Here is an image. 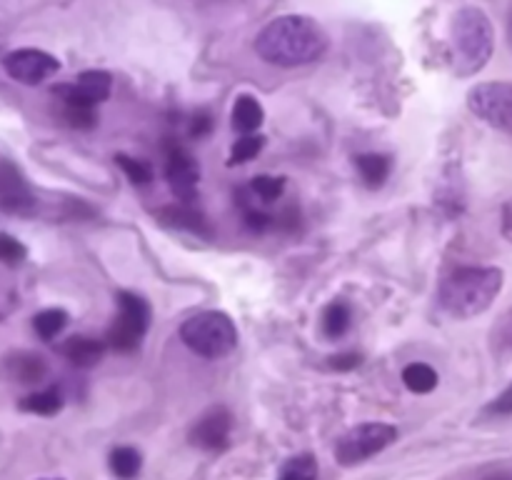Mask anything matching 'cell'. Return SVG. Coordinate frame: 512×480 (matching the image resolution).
Masks as SVG:
<instances>
[{"label":"cell","mask_w":512,"mask_h":480,"mask_svg":"<svg viewBox=\"0 0 512 480\" xmlns=\"http://www.w3.org/2000/svg\"><path fill=\"white\" fill-rule=\"evenodd\" d=\"M328 50V35L308 15H280L255 38V53L278 68H300L320 60Z\"/></svg>","instance_id":"obj_1"},{"label":"cell","mask_w":512,"mask_h":480,"mask_svg":"<svg viewBox=\"0 0 512 480\" xmlns=\"http://www.w3.org/2000/svg\"><path fill=\"white\" fill-rule=\"evenodd\" d=\"M503 283L500 268H458L440 285V305L458 320L475 318L495 303Z\"/></svg>","instance_id":"obj_2"},{"label":"cell","mask_w":512,"mask_h":480,"mask_svg":"<svg viewBox=\"0 0 512 480\" xmlns=\"http://www.w3.org/2000/svg\"><path fill=\"white\" fill-rule=\"evenodd\" d=\"M450 40H453L455 73L460 78L480 73L493 58L495 30L488 13L478 5H465L453 15Z\"/></svg>","instance_id":"obj_3"},{"label":"cell","mask_w":512,"mask_h":480,"mask_svg":"<svg viewBox=\"0 0 512 480\" xmlns=\"http://www.w3.org/2000/svg\"><path fill=\"white\" fill-rule=\"evenodd\" d=\"M180 340L200 358L218 360L235 350L238 328L230 320V315L220 313V310H205V313L193 315L180 325Z\"/></svg>","instance_id":"obj_4"},{"label":"cell","mask_w":512,"mask_h":480,"mask_svg":"<svg viewBox=\"0 0 512 480\" xmlns=\"http://www.w3.org/2000/svg\"><path fill=\"white\" fill-rule=\"evenodd\" d=\"M398 440V428L388 423H363L343 435L335 445V458L340 465L365 463L373 455L383 453L388 445Z\"/></svg>","instance_id":"obj_5"},{"label":"cell","mask_w":512,"mask_h":480,"mask_svg":"<svg viewBox=\"0 0 512 480\" xmlns=\"http://www.w3.org/2000/svg\"><path fill=\"white\" fill-rule=\"evenodd\" d=\"M468 108L485 125L512 135V83L508 80L475 85L468 93Z\"/></svg>","instance_id":"obj_6"},{"label":"cell","mask_w":512,"mask_h":480,"mask_svg":"<svg viewBox=\"0 0 512 480\" xmlns=\"http://www.w3.org/2000/svg\"><path fill=\"white\" fill-rule=\"evenodd\" d=\"M118 308V318L108 330V343L120 353H130L148 333L150 308L140 295L128 293V290L118 293Z\"/></svg>","instance_id":"obj_7"},{"label":"cell","mask_w":512,"mask_h":480,"mask_svg":"<svg viewBox=\"0 0 512 480\" xmlns=\"http://www.w3.org/2000/svg\"><path fill=\"white\" fill-rule=\"evenodd\" d=\"M3 65H5V73H8L10 78L25 85L43 83V80L53 78V75L60 70L58 58L38 48L13 50V53L5 55Z\"/></svg>","instance_id":"obj_8"},{"label":"cell","mask_w":512,"mask_h":480,"mask_svg":"<svg viewBox=\"0 0 512 480\" xmlns=\"http://www.w3.org/2000/svg\"><path fill=\"white\" fill-rule=\"evenodd\" d=\"M35 205L38 203H35L33 190L18 165H13L10 160H0V210L28 218L35 213Z\"/></svg>","instance_id":"obj_9"},{"label":"cell","mask_w":512,"mask_h":480,"mask_svg":"<svg viewBox=\"0 0 512 480\" xmlns=\"http://www.w3.org/2000/svg\"><path fill=\"white\" fill-rule=\"evenodd\" d=\"M165 178H168L170 190H173L185 205H190L195 198H198L200 165L185 148L170 150L168 165H165Z\"/></svg>","instance_id":"obj_10"},{"label":"cell","mask_w":512,"mask_h":480,"mask_svg":"<svg viewBox=\"0 0 512 480\" xmlns=\"http://www.w3.org/2000/svg\"><path fill=\"white\" fill-rule=\"evenodd\" d=\"M230 430H233V415L228 408L218 405L195 420L190 430V443L203 450H223L230 440Z\"/></svg>","instance_id":"obj_11"},{"label":"cell","mask_w":512,"mask_h":480,"mask_svg":"<svg viewBox=\"0 0 512 480\" xmlns=\"http://www.w3.org/2000/svg\"><path fill=\"white\" fill-rule=\"evenodd\" d=\"M110 90H113L110 73H105V70H85V73L78 75L73 85H60L55 95L65 100H78V103L93 105L95 108V105L110 98Z\"/></svg>","instance_id":"obj_12"},{"label":"cell","mask_w":512,"mask_h":480,"mask_svg":"<svg viewBox=\"0 0 512 480\" xmlns=\"http://www.w3.org/2000/svg\"><path fill=\"white\" fill-rule=\"evenodd\" d=\"M3 373L5 378L20 385H35L48 375V365L38 353L30 350H15V353L3 358Z\"/></svg>","instance_id":"obj_13"},{"label":"cell","mask_w":512,"mask_h":480,"mask_svg":"<svg viewBox=\"0 0 512 480\" xmlns=\"http://www.w3.org/2000/svg\"><path fill=\"white\" fill-rule=\"evenodd\" d=\"M60 353L70 360L78 368H93L103 360L105 355V343L103 340L88 338V335H70L63 345H60Z\"/></svg>","instance_id":"obj_14"},{"label":"cell","mask_w":512,"mask_h":480,"mask_svg":"<svg viewBox=\"0 0 512 480\" xmlns=\"http://www.w3.org/2000/svg\"><path fill=\"white\" fill-rule=\"evenodd\" d=\"M265 110L253 95H240L233 105V128L240 133H255L263 125Z\"/></svg>","instance_id":"obj_15"},{"label":"cell","mask_w":512,"mask_h":480,"mask_svg":"<svg viewBox=\"0 0 512 480\" xmlns=\"http://www.w3.org/2000/svg\"><path fill=\"white\" fill-rule=\"evenodd\" d=\"M355 165L360 170V178L365 180L368 188H380L390 175V158L380 153H363L355 158Z\"/></svg>","instance_id":"obj_16"},{"label":"cell","mask_w":512,"mask_h":480,"mask_svg":"<svg viewBox=\"0 0 512 480\" xmlns=\"http://www.w3.org/2000/svg\"><path fill=\"white\" fill-rule=\"evenodd\" d=\"M158 215L163 218V223L175 225V228H185L190 230V233L198 235H210V228L208 223H205L203 215L195 213V210L185 203L178 205V208H163Z\"/></svg>","instance_id":"obj_17"},{"label":"cell","mask_w":512,"mask_h":480,"mask_svg":"<svg viewBox=\"0 0 512 480\" xmlns=\"http://www.w3.org/2000/svg\"><path fill=\"white\" fill-rule=\"evenodd\" d=\"M403 383L410 393H433V390L438 388V373H435L428 363H410L408 368L403 370Z\"/></svg>","instance_id":"obj_18"},{"label":"cell","mask_w":512,"mask_h":480,"mask_svg":"<svg viewBox=\"0 0 512 480\" xmlns=\"http://www.w3.org/2000/svg\"><path fill=\"white\" fill-rule=\"evenodd\" d=\"M60 408H63V395L55 388L38 390V393H30L20 400V410H25V413L55 415L60 413Z\"/></svg>","instance_id":"obj_19"},{"label":"cell","mask_w":512,"mask_h":480,"mask_svg":"<svg viewBox=\"0 0 512 480\" xmlns=\"http://www.w3.org/2000/svg\"><path fill=\"white\" fill-rule=\"evenodd\" d=\"M140 468H143V458H140V453L135 448L123 445V448H115L110 453V470L120 480H133L140 473Z\"/></svg>","instance_id":"obj_20"},{"label":"cell","mask_w":512,"mask_h":480,"mask_svg":"<svg viewBox=\"0 0 512 480\" xmlns=\"http://www.w3.org/2000/svg\"><path fill=\"white\" fill-rule=\"evenodd\" d=\"M350 308L348 303H343V300H335V303H330L328 308H325L323 313V330L328 338H343L345 333H348L350 328Z\"/></svg>","instance_id":"obj_21"},{"label":"cell","mask_w":512,"mask_h":480,"mask_svg":"<svg viewBox=\"0 0 512 480\" xmlns=\"http://www.w3.org/2000/svg\"><path fill=\"white\" fill-rule=\"evenodd\" d=\"M65 325H68V313H65L63 308L40 310V313L33 318L35 333H38L43 340H53L55 335H60V330H63Z\"/></svg>","instance_id":"obj_22"},{"label":"cell","mask_w":512,"mask_h":480,"mask_svg":"<svg viewBox=\"0 0 512 480\" xmlns=\"http://www.w3.org/2000/svg\"><path fill=\"white\" fill-rule=\"evenodd\" d=\"M278 480H318V460L310 453L295 455L283 465Z\"/></svg>","instance_id":"obj_23"},{"label":"cell","mask_w":512,"mask_h":480,"mask_svg":"<svg viewBox=\"0 0 512 480\" xmlns=\"http://www.w3.org/2000/svg\"><path fill=\"white\" fill-rule=\"evenodd\" d=\"M285 190V178L283 175H255L253 183H250V193L255 198H260L263 203H273L283 195Z\"/></svg>","instance_id":"obj_24"},{"label":"cell","mask_w":512,"mask_h":480,"mask_svg":"<svg viewBox=\"0 0 512 480\" xmlns=\"http://www.w3.org/2000/svg\"><path fill=\"white\" fill-rule=\"evenodd\" d=\"M60 103H63L65 120H68L73 128L88 130V128H93L95 123H98L93 105H85V103H78V100H65V98H60Z\"/></svg>","instance_id":"obj_25"},{"label":"cell","mask_w":512,"mask_h":480,"mask_svg":"<svg viewBox=\"0 0 512 480\" xmlns=\"http://www.w3.org/2000/svg\"><path fill=\"white\" fill-rule=\"evenodd\" d=\"M263 145H265L263 135H253V133L243 135V138H240V140H235L233 150H230V160H228V163L230 165L248 163V160H253L255 155H258L260 150H263Z\"/></svg>","instance_id":"obj_26"},{"label":"cell","mask_w":512,"mask_h":480,"mask_svg":"<svg viewBox=\"0 0 512 480\" xmlns=\"http://www.w3.org/2000/svg\"><path fill=\"white\" fill-rule=\"evenodd\" d=\"M115 163L123 168V173L128 175L130 183H135V185H145V183H150V178H153V173H150V168L143 163V160H135V158H130V155L118 153L115 155Z\"/></svg>","instance_id":"obj_27"},{"label":"cell","mask_w":512,"mask_h":480,"mask_svg":"<svg viewBox=\"0 0 512 480\" xmlns=\"http://www.w3.org/2000/svg\"><path fill=\"white\" fill-rule=\"evenodd\" d=\"M25 255H28V250H25V245L18 238H13L8 233H0V263L20 265L25 260Z\"/></svg>","instance_id":"obj_28"},{"label":"cell","mask_w":512,"mask_h":480,"mask_svg":"<svg viewBox=\"0 0 512 480\" xmlns=\"http://www.w3.org/2000/svg\"><path fill=\"white\" fill-rule=\"evenodd\" d=\"M360 363H363L360 353H338L330 358V368L333 370H355Z\"/></svg>","instance_id":"obj_29"},{"label":"cell","mask_w":512,"mask_h":480,"mask_svg":"<svg viewBox=\"0 0 512 480\" xmlns=\"http://www.w3.org/2000/svg\"><path fill=\"white\" fill-rule=\"evenodd\" d=\"M210 128H213V118H210V113L200 110V113L193 115V125H190V135H193V138H203V135L210 133Z\"/></svg>","instance_id":"obj_30"},{"label":"cell","mask_w":512,"mask_h":480,"mask_svg":"<svg viewBox=\"0 0 512 480\" xmlns=\"http://www.w3.org/2000/svg\"><path fill=\"white\" fill-rule=\"evenodd\" d=\"M490 410H493V413H500V415H510L512 413V383L503 390V393L498 395V398L493 400Z\"/></svg>","instance_id":"obj_31"},{"label":"cell","mask_w":512,"mask_h":480,"mask_svg":"<svg viewBox=\"0 0 512 480\" xmlns=\"http://www.w3.org/2000/svg\"><path fill=\"white\" fill-rule=\"evenodd\" d=\"M500 230H503L505 240L512 243V198L503 205V215H500Z\"/></svg>","instance_id":"obj_32"},{"label":"cell","mask_w":512,"mask_h":480,"mask_svg":"<svg viewBox=\"0 0 512 480\" xmlns=\"http://www.w3.org/2000/svg\"><path fill=\"white\" fill-rule=\"evenodd\" d=\"M508 40H510V48H512V8H510V15H508Z\"/></svg>","instance_id":"obj_33"}]
</instances>
